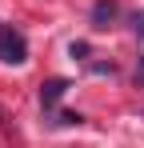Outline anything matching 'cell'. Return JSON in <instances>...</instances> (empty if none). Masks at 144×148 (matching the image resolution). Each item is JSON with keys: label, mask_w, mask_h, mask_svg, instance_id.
<instances>
[{"label": "cell", "mask_w": 144, "mask_h": 148, "mask_svg": "<svg viewBox=\"0 0 144 148\" xmlns=\"http://www.w3.org/2000/svg\"><path fill=\"white\" fill-rule=\"evenodd\" d=\"M0 60L4 64H24L28 60V40H24L20 28L0 24Z\"/></svg>", "instance_id": "6da1fadb"}, {"label": "cell", "mask_w": 144, "mask_h": 148, "mask_svg": "<svg viewBox=\"0 0 144 148\" xmlns=\"http://www.w3.org/2000/svg\"><path fill=\"white\" fill-rule=\"evenodd\" d=\"M64 92H68V80H60V76H56V80H44V84H40V104H44V112H52Z\"/></svg>", "instance_id": "7a4b0ae2"}, {"label": "cell", "mask_w": 144, "mask_h": 148, "mask_svg": "<svg viewBox=\"0 0 144 148\" xmlns=\"http://www.w3.org/2000/svg\"><path fill=\"white\" fill-rule=\"evenodd\" d=\"M112 20H116V4H112V0H96V4H92V28L104 32Z\"/></svg>", "instance_id": "3957f363"}, {"label": "cell", "mask_w": 144, "mask_h": 148, "mask_svg": "<svg viewBox=\"0 0 144 148\" xmlns=\"http://www.w3.org/2000/svg\"><path fill=\"white\" fill-rule=\"evenodd\" d=\"M132 28H136V40H140V60H136V84L144 88V12L132 16Z\"/></svg>", "instance_id": "277c9868"}, {"label": "cell", "mask_w": 144, "mask_h": 148, "mask_svg": "<svg viewBox=\"0 0 144 148\" xmlns=\"http://www.w3.org/2000/svg\"><path fill=\"white\" fill-rule=\"evenodd\" d=\"M68 52H72V60H84V56H88V44H84V40H76Z\"/></svg>", "instance_id": "5b68a950"}]
</instances>
